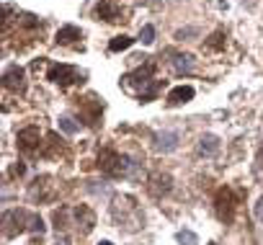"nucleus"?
I'll list each match as a JSON object with an SVG mask.
<instances>
[{
  "instance_id": "f8f14e48",
  "label": "nucleus",
  "mask_w": 263,
  "mask_h": 245,
  "mask_svg": "<svg viewBox=\"0 0 263 245\" xmlns=\"http://www.w3.org/2000/svg\"><path fill=\"white\" fill-rule=\"evenodd\" d=\"M150 191L153 194H165V191H171V176H153L150 178Z\"/></svg>"
},
{
  "instance_id": "ddd939ff",
  "label": "nucleus",
  "mask_w": 263,
  "mask_h": 245,
  "mask_svg": "<svg viewBox=\"0 0 263 245\" xmlns=\"http://www.w3.org/2000/svg\"><path fill=\"white\" fill-rule=\"evenodd\" d=\"M224 39H227L224 31H214V34L204 42V49H206V52H219V49H224Z\"/></svg>"
},
{
  "instance_id": "aec40b11",
  "label": "nucleus",
  "mask_w": 263,
  "mask_h": 245,
  "mask_svg": "<svg viewBox=\"0 0 263 245\" xmlns=\"http://www.w3.org/2000/svg\"><path fill=\"white\" fill-rule=\"evenodd\" d=\"M60 127H62V129L67 132V135H75V132H78V127L72 124V121H70V119H60Z\"/></svg>"
},
{
  "instance_id": "a211bd4d",
  "label": "nucleus",
  "mask_w": 263,
  "mask_h": 245,
  "mask_svg": "<svg viewBox=\"0 0 263 245\" xmlns=\"http://www.w3.org/2000/svg\"><path fill=\"white\" fill-rule=\"evenodd\" d=\"M178 240H181L183 245H199V240H196V235H194V232H189V230H183V232H178Z\"/></svg>"
},
{
  "instance_id": "1a4fd4ad",
  "label": "nucleus",
  "mask_w": 263,
  "mask_h": 245,
  "mask_svg": "<svg viewBox=\"0 0 263 245\" xmlns=\"http://www.w3.org/2000/svg\"><path fill=\"white\" fill-rule=\"evenodd\" d=\"M70 212H72V217H75V224H78V230H80L83 235L93 230V224H96V214H93L88 206H72Z\"/></svg>"
},
{
  "instance_id": "0eeeda50",
  "label": "nucleus",
  "mask_w": 263,
  "mask_h": 245,
  "mask_svg": "<svg viewBox=\"0 0 263 245\" xmlns=\"http://www.w3.org/2000/svg\"><path fill=\"white\" fill-rule=\"evenodd\" d=\"M18 150H24L26 155H34V153H39V147H42V132H39V127H24L21 132H18Z\"/></svg>"
},
{
  "instance_id": "5701e85b",
  "label": "nucleus",
  "mask_w": 263,
  "mask_h": 245,
  "mask_svg": "<svg viewBox=\"0 0 263 245\" xmlns=\"http://www.w3.org/2000/svg\"><path fill=\"white\" fill-rule=\"evenodd\" d=\"M31 245H36V242H31Z\"/></svg>"
},
{
  "instance_id": "4468645a",
  "label": "nucleus",
  "mask_w": 263,
  "mask_h": 245,
  "mask_svg": "<svg viewBox=\"0 0 263 245\" xmlns=\"http://www.w3.org/2000/svg\"><path fill=\"white\" fill-rule=\"evenodd\" d=\"M201 153H206V155H214L217 150H219V142H217V137H212V135H206V137H201Z\"/></svg>"
},
{
  "instance_id": "dca6fc26",
  "label": "nucleus",
  "mask_w": 263,
  "mask_h": 245,
  "mask_svg": "<svg viewBox=\"0 0 263 245\" xmlns=\"http://www.w3.org/2000/svg\"><path fill=\"white\" fill-rule=\"evenodd\" d=\"M191 54H173V67L181 72V70H191Z\"/></svg>"
},
{
  "instance_id": "412c9836",
  "label": "nucleus",
  "mask_w": 263,
  "mask_h": 245,
  "mask_svg": "<svg viewBox=\"0 0 263 245\" xmlns=\"http://www.w3.org/2000/svg\"><path fill=\"white\" fill-rule=\"evenodd\" d=\"M54 245H67V240H65V237H60V240H57Z\"/></svg>"
},
{
  "instance_id": "423d86ee",
  "label": "nucleus",
  "mask_w": 263,
  "mask_h": 245,
  "mask_svg": "<svg viewBox=\"0 0 263 245\" xmlns=\"http://www.w3.org/2000/svg\"><path fill=\"white\" fill-rule=\"evenodd\" d=\"M93 16L98 21H106V24H119V21H126L124 18V11L116 0H98L96 8H93Z\"/></svg>"
},
{
  "instance_id": "20e7f679",
  "label": "nucleus",
  "mask_w": 263,
  "mask_h": 245,
  "mask_svg": "<svg viewBox=\"0 0 263 245\" xmlns=\"http://www.w3.org/2000/svg\"><path fill=\"white\" fill-rule=\"evenodd\" d=\"M80 119L85 121L88 127H98V121H101V111H103V103L98 96H85V98H78L75 103Z\"/></svg>"
},
{
  "instance_id": "9d476101",
  "label": "nucleus",
  "mask_w": 263,
  "mask_h": 245,
  "mask_svg": "<svg viewBox=\"0 0 263 245\" xmlns=\"http://www.w3.org/2000/svg\"><path fill=\"white\" fill-rule=\"evenodd\" d=\"M83 39V31L78 26H62L57 31V44H65V47H75L78 42Z\"/></svg>"
},
{
  "instance_id": "f03ea898",
  "label": "nucleus",
  "mask_w": 263,
  "mask_h": 245,
  "mask_svg": "<svg viewBox=\"0 0 263 245\" xmlns=\"http://www.w3.org/2000/svg\"><path fill=\"white\" fill-rule=\"evenodd\" d=\"M98 168H101L106 176L119 178V176H129L132 163H129V158H124V155H119L116 150L106 147V150H101V155H98Z\"/></svg>"
},
{
  "instance_id": "7ed1b4c3",
  "label": "nucleus",
  "mask_w": 263,
  "mask_h": 245,
  "mask_svg": "<svg viewBox=\"0 0 263 245\" xmlns=\"http://www.w3.org/2000/svg\"><path fill=\"white\" fill-rule=\"evenodd\" d=\"M235 209H237V196H235V191H232V189H219V191L214 194V212H217V217L230 224V222L235 219Z\"/></svg>"
},
{
  "instance_id": "f3484780",
  "label": "nucleus",
  "mask_w": 263,
  "mask_h": 245,
  "mask_svg": "<svg viewBox=\"0 0 263 245\" xmlns=\"http://www.w3.org/2000/svg\"><path fill=\"white\" fill-rule=\"evenodd\" d=\"M155 147H158V150H165V153L173 150V147H176V135H165V137L160 135L158 142H155Z\"/></svg>"
},
{
  "instance_id": "f257e3e1",
  "label": "nucleus",
  "mask_w": 263,
  "mask_h": 245,
  "mask_svg": "<svg viewBox=\"0 0 263 245\" xmlns=\"http://www.w3.org/2000/svg\"><path fill=\"white\" fill-rule=\"evenodd\" d=\"M3 224H6V235L8 237H13V235H18L24 230H31V232H39V235L44 232L42 217H36V214H31L26 209H11V212H6L3 214Z\"/></svg>"
},
{
  "instance_id": "2eb2a0df",
  "label": "nucleus",
  "mask_w": 263,
  "mask_h": 245,
  "mask_svg": "<svg viewBox=\"0 0 263 245\" xmlns=\"http://www.w3.org/2000/svg\"><path fill=\"white\" fill-rule=\"evenodd\" d=\"M132 42H135V39H132V36H116V39H111V44H108V49L111 52H121V49H126V47H132Z\"/></svg>"
},
{
  "instance_id": "4be33fe9",
  "label": "nucleus",
  "mask_w": 263,
  "mask_h": 245,
  "mask_svg": "<svg viewBox=\"0 0 263 245\" xmlns=\"http://www.w3.org/2000/svg\"><path fill=\"white\" fill-rule=\"evenodd\" d=\"M101 245H111V242H101Z\"/></svg>"
},
{
  "instance_id": "6ab92c4d",
  "label": "nucleus",
  "mask_w": 263,
  "mask_h": 245,
  "mask_svg": "<svg viewBox=\"0 0 263 245\" xmlns=\"http://www.w3.org/2000/svg\"><path fill=\"white\" fill-rule=\"evenodd\" d=\"M140 39H142L145 44H153V42H155V29H153V26L147 24V26L142 29V34H140Z\"/></svg>"
},
{
  "instance_id": "6e6552de",
  "label": "nucleus",
  "mask_w": 263,
  "mask_h": 245,
  "mask_svg": "<svg viewBox=\"0 0 263 245\" xmlns=\"http://www.w3.org/2000/svg\"><path fill=\"white\" fill-rule=\"evenodd\" d=\"M3 85H6L8 90H13V93L24 90V88H26V72H24L18 65H11V67L3 72Z\"/></svg>"
},
{
  "instance_id": "9b49d317",
  "label": "nucleus",
  "mask_w": 263,
  "mask_h": 245,
  "mask_svg": "<svg viewBox=\"0 0 263 245\" xmlns=\"http://www.w3.org/2000/svg\"><path fill=\"white\" fill-rule=\"evenodd\" d=\"M194 98V88L191 85H178L168 93V106H181V103H189Z\"/></svg>"
},
{
  "instance_id": "39448f33",
  "label": "nucleus",
  "mask_w": 263,
  "mask_h": 245,
  "mask_svg": "<svg viewBox=\"0 0 263 245\" xmlns=\"http://www.w3.org/2000/svg\"><path fill=\"white\" fill-rule=\"evenodd\" d=\"M47 78H49L52 83H57L60 88H67V85H75V83L83 78V72H80L78 67H72V65H52V67L47 70Z\"/></svg>"
}]
</instances>
